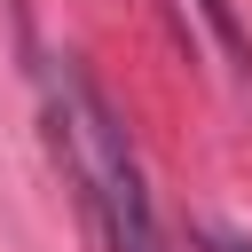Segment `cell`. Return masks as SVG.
Masks as SVG:
<instances>
[{
    "mask_svg": "<svg viewBox=\"0 0 252 252\" xmlns=\"http://www.w3.org/2000/svg\"><path fill=\"white\" fill-rule=\"evenodd\" d=\"M197 16H205V24H213V39L228 47V63H236V71H252V39H244L236 8H228V0H197Z\"/></svg>",
    "mask_w": 252,
    "mask_h": 252,
    "instance_id": "cell-2",
    "label": "cell"
},
{
    "mask_svg": "<svg viewBox=\"0 0 252 252\" xmlns=\"http://www.w3.org/2000/svg\"><path fill=\"white\" fill-rule=\"evenodd\" d=\"M205 252H252V236H228V228H205Z\"/></svg>",
    "mask_w": 252,
    "mask_h": 252,
    "instance_id": "cell-3",
    "label": "cell"
},
{
    "mask_svg": "<svg viewBox=\"0 0 252 252\" xmlns=\"http://www.w3.org/2000/svg\"><path fill=\"white\" fill-rule=\"evenodd\" d=\"M47 102H55V150L71 165V181L87 189V213L102 220V244L110 252H158V213H150V189H142V165L126 150L118 110L71 63L47 71Z\"/></svg>",
    "mask_w": 252,
    "mask_h": 252,
    "instance_id": "cell-1",
    "label": "cell"
}]
</instances>
